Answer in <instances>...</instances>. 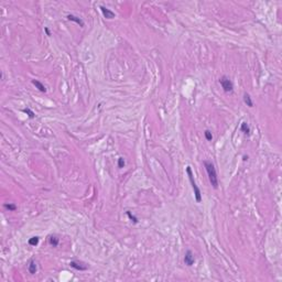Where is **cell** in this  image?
I'll list each match as a JSON object with an SVG mask.
<instances>
[{"mask_svg": "<svg viewBox=\"0 0 282 282\" xmlns=\"http://www.w3.org/2000/svg\"><path fill=\"white\" fill-rule=\"evenodd\" d=\"M44 31H45V33L48 34V35H51V33H50V30L48 29V28H44Z\"/></svg>", "mask_w": 282, "mask_h": 282, "instance_id": "d6986e66", "label": "cell"}, {"mask_svg": "<svg viewBox=\"0 0 282 282\" xmlns=\"http://www.w3.org/2000/svg\"><path fill=\"white\" fill-rule=\"evenodd\" d=\"M23 113H27V115H28V117H29V118H31V119H33V118L35 117V113H33L30 108H25V109H23Z\"/></svg>", "mask_w": 282, "mask_h": 282, "instance_id": "9a60e30c", "label": "cell"}, {"mask_svg": "<svg viewBox=\"0 0 282 282\" xmlns=\"http://www.w3.org/2000/svg\"><path fill=\"white\" fill-rule=\"evenodd\" d=\"M3 207H5L6 209H8V211H10V212H14V211L17 209V205H14V204H12V203L5 204V205H3Z\"/></svg>", "mask_w": 282, "mask_h": 282, "instance_id": "5bb4252c", "label": "cell"}, {"mask_svg": "<svg viewBox=\"0 0 282 282\" xmlns=\"http://www.w3.org/2000/svg\"><path fill=\"white\" fill-rule=\"evenodd\" d=\"M67 19H69V21H73V22L77 23V24L80 25V27H84V21H83L81 18L76 17V16H73V14H69V16H67Z\"/></svg>", "mask_w": 282, "mask_h": 282, "instance_id": "52a82bcc", "label": "cell"}, {"mask_svg": "<svg viewBox=\"0 0 282 282\" xmlns=\"http://www.w3.org/2000/svg\"><path fill=\"white\" fill-rule=\"evenodd\" d=\"M69 266H71L72 268H74L75 270H78V271H85V270L88 269L87 264H85V263L82 262V261H76V260L71 261V262H69Z\"/></svg>", "mask_w": 282, "mask_h": 282, "instance_id": "277c9868", "label": "cell"}, {"mask_svg": "<svg viewBox=\"0 0 282 282\" xmlns=\"http://www.w3.org/2000/svg\"><path fill=\"white\" fill-rule=\"evenodd\" d=\"M184 262L186 266L188 267H191V266H193L195 262V258H194V255H193V252L191 250H188L185 252V256H184Z\"/></svg>", "mask_w": 282, "mask_h": 282, "instance_id": "5b68a950", "label": "cell"}, {"mask_svg": "<svg viewBox=\"0 0 282 282\" xmlns=\"http://www.w3.org/2000/svg\"><path fill=\"white\" fill-rule=\"evenodd\" d=\"M240 130L244 132L245 135H250V128L247 122H241L240 125Z\"/></svg>", "mask_w": 282, "mask_h": 282, "instance_id": "8fae6325", "label": "cell"}, {"mask_svg": "<svg viewBox=\"0 0 282 282\" xmlns=\"http://www.w3.org/2000/svg\"><path fill=\"white\" fill-rule=\"evenodd\" d=\"M244 103L248 107H253V101L251 99V96L248 93H245L244 94Z\"/></svg>", "mask_w": 282, "mask_h": 282, "instance_id": "30bf717a", "label": "cell"}, {"mask_svg": "<svg viewBox=\"0 0 282 282\" xmlns=\"http://www.w3.org/2000/svg\"><path fill=\"white\" fill-rule=\"evenodd\" d=\"M127 216H128V217H129V219L131 220V222H133L135 224H137V223H138V218H137L135 215H132L130 212H127Z\"/></svg>", "mask_w": 282, "mask_h": 282, "instance_id": "2e32d148", "label": "cell"}, {"mask_svg": "<svg viewBox=\"0 0 282 282\" xmlns=\"http://www.w3.org/2000/svg\"><path fill=\"white\" fill-rule=\"evenodd\" d=\"M32 84L35 86V88H38L39 90L41 92V93H45L46 92V87L44 86V84H42L41 82L39 81H32Z\"/></svg>", "mask_w": 282, "mask_h": 282, "instance_id": "9c48e42d", "label": "cell"}, {"mask_svg": "<svg viewBox=\"0 0 282 282\" xmlns=\"http://www.w3.org/2000/svg\"><path fill=\"white\" fill-rule=\"evenodd\" d=\"M204 135H205V138H206L207 141H212V139H213V135H212V131H209V130H205Z\"/></svg>", "mask_w": 282, "mask_h": 282, "instance_id": "e0dca14e", "label": "cell"}, {"mask_svg": "<svg viewBox=\"0 0 282 282\" xmlns=\"http://www.w3.org/2000/svg\"><path fill=\"white\" fill-rule=\"evenodd\" d=\"M219 84L222 88L224 89L225 93H232L234 90V85H232V82L229 80V77L227 76H222L219 78Z\"/></svg>", "mask_w": 282, "mask_h": 282, "instance_id": "3957f363", "label": "cell"}, {"mask_svg": "<svg viewBox=\"0 0 282 282\" xmlns=\"http://www.w3.org/2000/svg\"><path fill=\"white\" fill-rule=\"evenodd\" d=\"M203 164H204V166L206 169L207 175H208V179H209V182H211L212 186L214 188H218V176H217L215 165L211 161H204Z\"/></svg>", "mask_w": 282, "mask_h": 282, "instance_id": "6da1fadb", "label": "cell"}, {"mask_svg": "<svg viewBox=\"0 0 282 282\" xmlns=\"http://www.w3.org/2000/svg\"><path fill=\"white\" fill-rule=\"evenodd\" d=\"M28 270H29V272H30L31 275H35V273H37L38 267H37V263H35L34 260H30V263H29V266H28Z\"/></svg>", "mask_w": 282, "mask_h": 282, "instance_id": "ba28073f", "label": "cell"}, {"mask_svg": "<svg viewBox=\"0 0 282 282\" xmlns=\"http://www.w3.org/2000/svg\"><path fill=\"white\" fill-rule=\"evenodd\" d=\"M125 164H126L125 159H124V158H119V159H118V168H119V169H122V168L125 166Z\"/></svg>", "mask_w": 282, "mask_h": 282, "instance_id": "ac0fdd59", "label": "cell"}, {"mask_svg": "<svg viewBox=\"0 0 282 282\" xmlns=\"http://www.w3.org/2000/svg\"><path fill=\"white\" fill-rule=\"evenodd\" d=\"M186 172H188V179H190V182H191V184H192V188H193V191H194L195 200H196V202H197V203H201V202H202L201 190H200V188L197 186V184H196V182H195L194 175H193V172H192V169H191V166H188V168H186Z\"/></svg>", "mask_w": 282, "mask_h": 282, "instance_id": "7a4b0ae2", "label": "cell"}, {"mask_svg": "<svg viewBox=\"0 0 282 282\" xmlns=\"http://www.w3.org/2000/svg\"><path fill=\"white\" fill-rule=\"evenodd\" d=\"M101 12H103V14H104V17H105L106 19H113V18L116 17L115 12L111 11V10H109V9L106 8V7L101 6Z\"/></svg>", "mask_w": 282, "mask_h": 282, "instance_id": "8992f818", "label": "cell"}, {"mask_svg": "<svg viewBox=\"0 0 282 282\" xmlns=\"http://www.w3.org/2000/svg\"><path fill=\"white\" fill-rule=\"evenodd\" d=\"M39 240H40V238H39L38 236H34V237H31V238L29 239V245L30 246H33V247H35L37 245L39 244Z\"/></svg>", "mask_w": 282, "mask_h": 282, "instance_id": "4fadbf2b", "label": "cell"}, {"mask_svg": "<svg viewBox=\"0 0 282 282\" xmlns=\"http://www.w3.org/2000/svg\"><path fill=\"white\" fill-rule=\"evenodd\" d=\"M49 243H50L51 246H53V247H57V245H58V243H60V240H58V238H57V237H55V236H51L50 239H49Z\"/></svg>", "mask_w": 282, "mask_h": 282, "instance_id": "7c38bea8", "label": "cell"}]
</instances>
